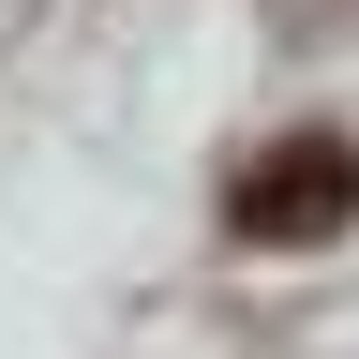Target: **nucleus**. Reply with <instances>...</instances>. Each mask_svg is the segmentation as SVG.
Returning <instances> with one entry per match:
<instances>
[{
    "instance_id": "obj_1",
    "label": "nucleus",
    "mask_w": 359,
    "mask_h": 359,
    "mask_svg": "<svg viewBox=\"0 0 359 359\" xmlns=\"http://www.w3.org/2000/svg\"><path fill=\"white\" fill-rule=\"evenodd\" d=\"M224 224H240L255 255H314V240H344V224H359V135H330V120L269 135V150L224 180Z\"/></svg>"
}]
</instances>
